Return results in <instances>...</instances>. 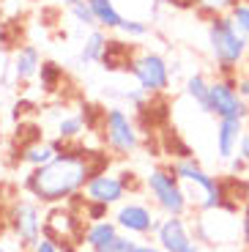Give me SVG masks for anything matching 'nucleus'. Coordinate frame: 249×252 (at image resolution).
<instances>
[{"mask_svg":"<svg viewBox=\"0 0 249 252\" xmlns=\"http://www.w3.org/2000/svg\"><path fill=\"white\" fill-rule=\"evenodd\" d=\"M107 164L104 157L96 151L63 145L52 162L28 170V176L22 178V189L28 197L38 200L41 206H63V203H71L77 195H82L91 176L104 170Z\"/></svg>","mask_w":249,"mask_h":252,"instance_id":"obj_1","label":"nucleus"},{"mask_svg":"<svg viewBox=\"0 0 249 252\" xmlns=\"http://www.w3.org/2000/svg\"><path fill=\"white\" fill-rule=\"evenodd\" d=\"M208 50L217 63V74L222 77H236L244 69V61L249 55V38L236 28L230 14H219L208 19Z\"/></svg>","mask_w":249,"mask_h":252,"instance_id":"obj_2","label":"nucleus"},{"mask_svg":"<svg viewBox=\"0 0 249 252\" xmlns=\"http://www.w3.org/2000/svg\"><path fill=\"white\" fill-rule=\"evenodd\" d=\"M170 170L178 176V181L184 184V192L189 197V206H194L197 211H208V208L227 206V189L217 176L203 167L197 159L192 157H178Z\"/></svg>","mask_w":249,"mask_h":252,"instance_id":"obj_3","label":"nucleus"},{"mask_svg":"<svg viewBox=\"0 0 249 252\" xmlns=\"http://www.w3.org/2000/svg\"><path fill=\"white\" fill-rule=\"evenodd\" d=\"M143 187L154 208H159L164 217H187V211L192 208L187 192H184V184L170 167H151L143 178Z\"/></svg>","mask_w":249,"mask_h":252,"instance_id":"obj_4","label":"nucleus"},{"mask_svg":"<svg viewBox=\"0 0 249 252\" xmlns=\"http://www.w3.org/2000/svg\"><path fill=\"white\" fill-rule=\"evenodd\" d=\"M192 233L197 241H203L208 247L233 244V241L241 239V214L233 206H219V208L200 211L197 220L192 222Z\"/></svg>","mask_w":249,"mask_h":252,"instance_id":"obj_5","label":"nucleus"},{"mask_svg":"<svg viewBox=\"0 0 249 252\" xmlns=\"http://www.w3.org/2000/svg\"><path fill=\"white\" fill-rule=\"evenodd\" d=\"M101 137L115 157H129L140 148V129L121 104L101 110Z\"/></svg>","mask_w":249,"mask_h":252,"instance_id":"obj_6","label":"nucleus"},{"mask_svg":"<svg viewBox=\"0 0 249 252\" xmlns=\"http://www.w3.org/2000/svg\"><path fill=\"white\" fill-rule=\"evenodd\" d=\"M11 239L19 250H31L44 236V208L33 197H17L6 214Z\"/></svg>","mask_w":249,"mask_h":252,"instance_id":"obj_7","label":"nucleus"},{"mask_svg":"<svg viewBox=\"0 0 249 252\" xmlns=\"http://www.w3.org/2000/svg\"><path fill=\"white\" fill-rule=\"evenodd\" d=\"M129 74L134 77L140 88L148 96H159L170 88L173 82V69H170V61L162 52L154 50H137L129 61Z\"/></svg>","mask_w":249,"mask_h":252,"instance_id":"obj_8","label":"nucleus"},{"mask_svg":"<svg viewBox=\"0 0 249 252\" xmlns=\"http://www.w3.org/2000/svg\"><path fill=\"white\" fill-rule=\"evenodd\" d=\"M203 113L214 115V118H241L249 121V104L241 99L236 88V77H222L211 80V88H208V101Z\"/></svg>","mask_w":249,"mask_h":252,"instance_id":"obj_9","label":"nucleus"},{"mask_svg":"<svg viewBox=\"0 0 249 252\" xmlns=\"http://www.w3.org/2000/svg\"><path fill=\"white\" fill-rule=\"evenodd\" d=\"M112 220L118 222L121 233L137 236V239H145V236H154L156 227H159V217H156L154 206L145 200H124L115 206V214Z\"/></svg>","mask_w":249,"mask_h":252,"instance_id":"obj_10","label":"nucleus"},{"mask_svg":"<svg viewBox=\"0 0 249 252\" xmlns=\"http://www.w3.org/2000/svg\"><path fill=\"white\" fill-rule=\"evenodd\" d=\"M129 173H112L110 167H104V170L93 173L91 176V181L85 184V200L91 203H101V206L112 208L118 206V203L126 200V192H129Z\"/></svg>","mask_w":249,"mask_h":252,"instance_id":"obj_11","label":"nucleus"},{"mask_svg":"<svg viewBox=\"0 0 249 252\" xmlns=\"http://www.w3.org/2000/svg\"><path fill=\"white\" fill-rule=\"evenodd\" d=\"M154 239L164 252H200V241L194 239L192 225L184 217H164Z\"/></svg>","mask_w":249,"mask_h":252,"instance_id":"obj_12","label":"nucleus"},{"mask_svg":"<svg viewBox=\"0 0 249 252\" xmlns=\"http://www.w3.org/2000/svg\"><path fill=\"white\" fill-rule=\"evenodd\" d=\"M244 129H247V121H241V118H219L217 121L214 145H217V157L222 162H227V159H233L238 154V143H241Z\"/></svg>","mask_w":249,"mask_h":252,"instance_id":"obj_13","label":"nucleus"},{"mask_svg":"<svg viewBox=\"0 0 249 252\" xmlns=\"http://www.w3.org/2000/svg\"><path fill=\"white\" fill-rule=\"evenodd\" d=\"M121 236V227L112 217H104V220H96V222H88L85 230H82V244L88 250H96V252H112L115 241Z\"/></svg>","mask_w":249,"mask_h":252,"instance_id":"obj_14","label":"nucleus"},{"mask_svg":"<svg viewBox=\"0 0 249 252\" xmlns=\"http://www.w3.org/2000/svg\"><path fill=\"white\" fill-rule=\"evenodd\" d=\"M41 52H38L36 44H19L17 50H14L11 55V74L17 82H31L38 77V71H41Z\"/></svg>","mask_w":249,"mask_h":252,"instance_id":"obj_15","label":"nucleus"},{"mask_svg":"<svg viewBox=\"0 0 249 252\" xmlns=\"http://www.w3.org/2000/svg\"><path fill=\"white\" fill-rule=\"evenodd\" d=\"M107 44H110V38H107L104 28H91V33L85 36L80 52H77V63H80V66L101 63V58H104V52H107Z\"/></svg>","mask_w":249,"mask_h":252,"instance_id":"obj_16","label":"nucleus"},{"mask_svg":"<svg viewBox=\"0 0 249 252\" xmlns=\"http://www.w3.org/2000/svg\"><path fill=\"white\" fill-rule=\"evenodd\" d=\"M61 148H63L61 143L33 140V143L22 145V154H19V159H22V164H28V167H41V164L52 162V159L58 157V151H61Z\"/></svg>","mask_w":249,"mask_h":252,"instance_id":"obj_17","label":"nucleus"},{"mask_svg":"<svg viewBox=\"0 0 249 252\" xmlns=\"http://www.w3.org/2000/svg\"><path fill=\"white\" fill-rule=\"evenodd\" d=\"M85 113H63L55 124V137L58 143L71 145L74 140H80L85 134Z\"/></svg>","mask_w":249,"mask_h":252,"instance_id":"obj_18","label":"nucleus"},{"mask_svg":"<svg viewBox=\"0 0 249 252\" xmlns=\"http://www.w3.org/2000/svg\"><path fill=\"white\" fill-rule=\"evenodd\" d=\"M91 8H93V17H96V25L104 28V31H118L121 22H124V14L118 11L115 0H88Z\"/></svg>","mask_w":249,"mask_h":252,"instance_id":"obj_19","label":"nucleus"},{"mask_svg":"<svg viewBox=\"0 0 249 252\" xmlns=\"http://www.w3.org/2000/svg\"><path fill=\"white\" fill-rule=\"evenodd\" d=\"M208 88H211V80H208L206 74H200V71H194V74L187 77V82H184V94L189 96V101H194L200 110H206V101H208Z\"/></svg>","mask_w":249,"mask_h":252,"instance_id":"obj_20","label":"nucleus"},{"mask_svg":"<svg viewBox=\"0 0 249 252\" xmlns=\"http://www.w3.org/2000/svg\"><path fill=\"white\" fill-rule=\"evenodd\" d=\"M63 8L69 11V17L74 19L77 25L82 28H99L96 25V17H93V8H91V3L88 0H63Z\"/></svg>","mask_w":249,"mask_h":252,"instance_id":"obj_21","label":"nucleus"},{"mask_svg":"<svg viewBox=\"0 0 249 252\" xmlns=\"http://www.w3.org/2000/svg\"><path fill=\"white\" fill-rule=\"evenodd\" d=\"M241 3V0H189V6H194L200 14H206L208 19L219 17V14H230V8Z\"/></svg>","mask_w":249,"mask_h":252,"instance_id":"obj_22","label":"nucleus"},{"mask_svg":"<svg viewBox=\"0 0 249 252\" xmlns=\"http://www.w3.org/2000/svg\"><path fill=\"white\" fill-rule=\"evenodd\" d=\"M38 80H41V88L44 91H55V85L63 80V71L58 63L52 61H44L41 63V71H38Z\"/></svg>","mask_w":249,"mask_h":252,"instance_id":"obj_23","label":"nucleus"},{"mask_svg":"<svg viewBox=\"0 0 249 252\" xmlns=\"http://www.w3.org/2000/svg\"><path fill=\"white\" fill-rule=\"evenodd\" d=\"M148 22H143V19H134V17H124V22H121L118 33H124V36L129 38H145L148 36Z\"/></svg>","mask_w":249,"mask_h":252,"instance_id":"obj_24","label":"nucleus"},{"mask_svg":"<svg viewBox=\"0 0 249 252\" xmlns=\"http://www.w3.org/2000/svg\"><path fill=\"white\" fill-rule=\"evenodd\" d=\"M230 19L236 22V28L249 38V0H241L236 6L230 8Z\"/></svg>","mask_w":249,"mask_h":252,"instance_id":"obj_25","label":"nucleus"},{"mask_svg":"<svg viewBox=\"0 0 249 252\" xmlns=\"http://www.w3.org/2000/svg\"><path fill=\"white\" fill-rule=\"evenodd\" d=\"M134 247H137V236L121 233L118 241H115V247H112V252H134Z\"/></svg>","mask_w":249,"mask_h":252,"instance_id":"obj_26","label":"nucleus"},{"mask_svg":"<svg viewBox=\"0 0 249 252\" xmlns=\"http://www.w3.org/2000/svg\"><path fill=\"white\" fill-rule=\"evenodd\" d=\"M236 88H238V94H241V99L249 104V66L236 74Z\"/></svg>","mask_w":249,"mask_h":252,"instance_id":"obj_27","label":"nucleus"},{"mask_svg":"<svg viewBox=\"0 0 249 252\" xmlns=\"http://www.w3.org/2000/svg\"><path fill=\"white\" fill-rule=\"evenodd\" d=\"M31 252H63V250H61V247H58L52 239H47V236H41V239H38L36 244L31 247Z\"/></svg>","mask_w":249,"mask_h":252,"instance_id":"obj_28","label":"nucleus"},{"mask_svg":"<svg viewBox=\"0 0 249 252\" xmlns=\"http://www.w3.org/2000/svg\"><path fill=\"white\" fill-rule=\"evenodd\" d=\"M241 244L249 252V206L241 208Z\"/></svg>","mask_w":249,"mask_h":252,"instance_id":"obj_29","label":"nucleus"},{"mask_svg":"<svg viewBox=\"0 0 249 252\" xmlns=\"http://www.w3.org/2000/svg\"><path fill=\"white\" fill-rule=\"evenodd\" d=\"M238 157L249 164V121H247V129L241 134V143H238Z\"/></svg>","mask_w":249,"mask_h":252,"instance_id":"obj_30","label":"nucleus"},{"mask_svg":"<svg viewBox=\"0 0 249 252\" xmlns=\"http://www.w3.org/2000/svg\"><path fill=\"white\" fill-rule=\"evenodd\" d=\"M227 164H230V173H233V176H238V173H247V170H249V164L244 162L238 154H236L233 159H227Z\"/></svg>","mask_w":249,"mask_h":252,"instance_id":"obj_31","label":"nucleus"},{"mask_svg":"<svg viewBox=\"0 0 249 252\" xmlns=\"http://www.w3.org/2000/svg\"><path fill=\"white\" fill-rule=\"evenodd\" d=\"M134 252H164V250H162L159 244H151V241H137Z\"/></svg>","mask_w":249,"mask_h":252,"instance_id":"obj_32","label":"nucleus"},{"mask_svg":"<svg viewBox=\"0 0 249 252\" xmlns=\"http://www.w3.org/2000/svg\"><path fill=\"white\" fill-rule=\"evenodd\" d=\"M0 252H11V247H8L6 241H0Z\"/></svg>","mask_w":249,"mask_h":252,"instance_id":"obj_33","label":"nucleus"},{"mask_svg":"<svg viewBox=\"0 0 249 252\" xmlns=\"http://www.w3.org/2000/svg\"><path fill=\"white\" fill-rule=\"evenodd\" d=\"M244 206H249V187L244 189Z\"/></svg>","mask_w":249,"mask_h":252,"instance_id":"obj_34","label":"nucleus"},{"mask_svg":"<svg viewBox=\"0 0 249 252\" xmlns=\"http://www.w3.org/2000/svg\"><path fill=\"white\" fill-rule=\"evenodd\" d=\"M156 3H167V6H175V3H181V0H156Z\"/></svg>","mask_w":249,"mask_h":252,"instance_id":"obj_35","label":"nucleus"},{"mask_svg":"<svg viewBox=\"0 0 249 252\" xmlns=\"http://www.w3.org/2000/svg\"><path fill=\"white\" fill-rule=\"evenodd\" d=\"M88 252H96V250H88Z\"/></svg>","mask_w":249,"mask_h":252,"instance_id":"obj_36","label":"nucleus"},{"mask_svg":"<svg viewBox=\"0 0 249 252\" xmlns=\"http://www.w3.org/2000/svg\"><path fill=\"white\" fill-rule=\"evenodd\" d=\"M247 61H249V55H247Z\"/></svg>","mask_w":249,"mask_h":252,"instance_id":"obj_37","label":"nucleus"}]
</instances>
